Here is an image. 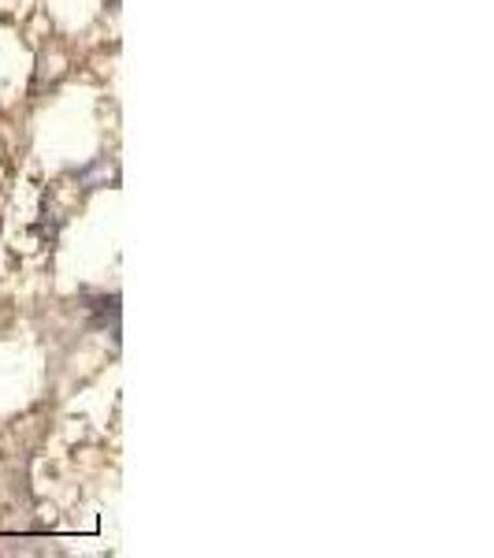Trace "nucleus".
Here are the masks:
<instances>
[{
    "label": "nucleus",
    "instance_id": "nucleus-1",
    "mask_svg": "<svg viewBox=\"0 0 494 558\" xmlns=\"http://www.w3.org/2000/svg\"><path fill=\"white\" fill-rule=\"evenodd\" d=\"M83 310H86V324L94 331H108L112 336V343L120 347V294H108V291H101V294H83Z\"/></svg>",
    "mask_w": 494,
    "mask_h": 558
}]
</instances>
